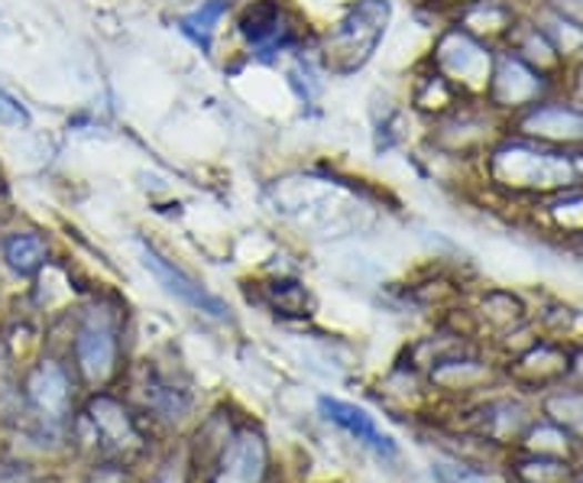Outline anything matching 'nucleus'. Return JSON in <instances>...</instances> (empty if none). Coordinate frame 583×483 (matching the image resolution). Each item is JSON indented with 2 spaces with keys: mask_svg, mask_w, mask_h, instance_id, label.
<instances>
[{
  "mask_svg": "<svg viewBox=\"0 0 583 483\" xmlns=\"http://www.w3.org/2000/svg\"><path fill=\"white\" fill-rule=\"evenodd\" d=\"M389 13H392L389 0H356L328 30L324 59L338 76H350L373 59L376 46L383 42V33H386Z\"/></svg>",
  "mask_w": 583,
  "mask_h": 483,
  "instance_id": "obj_1",
  "label": "nucleus"
},
{
  "mask_svg": "<svg viewBox=\"0 0 583 483\" xmlns=\"http://www.w3.org/2000/svg\"><path fill=\"white\" fill-rule=\"evenodd\" d=\"M493 172L505 185L515 189H557L574 179V165L564 157L535 153L525 147H505L493 160Z\"/></svg>",
  "mask_w": 583,
  "mask_h": 483,
  "instance_id": "obj_2",
  "label": "nucleus"
},
{
  "mask_svg": "<svg viewBox=\"0 0 583 483\" xmlns=\"http://www.w3.org/2000/svg\"><path fill=\"white\" fill-rule=\"evenodd\" d=\"M137 250H140V263H143V270L153 276L169 295H175L179 302H185V305H192L198 312H204V315H214V319H224L228 315V305L214 295V292H208L204 285L198 280H192L182 266H175L172 260H165L155 246L150 243H137Z\"/></svg>",
  "mask_w": 583,
  "mask_h": 483,
  "instance_id": "obj_3",
  "label": "nucleus"
},
{
  "mask_svg": "<svg viewBox=\"0 0 583 483\" xmlns=\"http://www.w3.org/2000/svg\"><path fill=\"white\" fill-rule=\"evenodd\" d=\"M76 354L81 373H84L91 383H104V380L114 373V363H117L114 328L108 324L104 315H91L88 322L81 324L76 341Z\"/></svg>",
  "mask_w": 583,
  "mask_h": 483,
  "instance_id": "obj_4",
  "label": "nucleus"
},
{
  "mask_svg": "<svg viewBox=\"0 0 583 483\" xmlns=\"http://www.w3.org/2000/svg\"><path fill=\"white\" fill-rule=\"evenodd\" d=\"M438 66L448 79L480 88L490 81V52L464 33H451L438 46Z\"/></svg>",
  "mask_w": 583,
  "mask_h": 483,
  "instance_id": "obj_5",
  "label": "nucleus"
},
{
  "mask_svg": "<svg viewBox=\"0 0 583 483\" xmlns=\"http://www.w3.org/2000/svg\"><path fill=\"white\" fill-rule=\"evenodd\" d=\"M318 405H321V412H324L328 422L341 425V429H344L348 435H353L356 442L373 447V451L383 454V457H392V454H395V442H392L386 432L373 422V415H370L366 409H360V405L353 403H344V400H331V396H321Z\"/></svg>",
  "mask_w": 583,
  "mask_h": 483,
  "instance_id": "obj_6",
  "label": "nucleus"
},
{
  "mask_svg": "<svg viewBox=\"0 0 583 483\" xmlns=\"http://www.w3.org/2000/svg\"><path fill=\"white\" fill-rule=\"evenodd\" d=\"M267 471V444L257 432H240L218 467L214 483H260Z\"/></svg>",
  "mask_w": 583,
  "mask_h": 483,
  "instance_id": "obj_7",
  "label": "nucleus"
},
{
  "mask_svg": "<svg viewBox=\"0 0 583 483\" xmlns=\"http://www.w3.org/2000/svg\"><path fill=\"white\" fill-rule=\"evenodd\" d=\"M30 400L46 419H62L69 412V376L56 361H42L30 376Z\"/></svg>",
  "mask_w": 583,
  "mask_h": 483,
  "instance_id": "obj_8",
  "label": "nucleus"
},
{
  "mask_svg": "<svg viewBox=\"0 0 583 483\" xmlns=\"http://www.w3.org/2000/svg\"><path fill=\"white\" fill-rule=\"evenodd\" d=\"M240 33H243V40L250 42L257 52H270L285 37L282 10L275 3H257V7H250L243 13V20H240Z\"/></svg>",
  "mask_w": 583,
  "mask_h": 483,
  "instance_id": "obj_9",
  "label": "nucleus"
},
{
  "mask_svg": "<svg viewBox=\"0 0 583 483\" xmlns=\"http://www.w3.org/2000/svg\"><path fill=\"white\" fill-rule=\"evenodd\" d=\"M522 130L544 140H583V114L567 108H539L522 121Z\"/></svg>",
  "mask_w": 583,
  "mask_h": 483,
  "instance_id": "obj_10",
  "label": "nucleus"
},
{
  "mask_svg": "<svg viewBox=\"0 0 583 483\" xmlns=\"http://www.w3.org/2000/svg\"><path fill=\"white\" fill-rule=\"evenodd\" d=\"M496 94H500V101H505V104L532 101L539 94V79L519 59H503V66L496 72Z\"/></svg>",
  "mask_w": 583,
  "mask_h": 483,
  "instance_id": "obj_11",
  "label": "nucleus"
},
{
  "mask_svg": "<svg viewBox=\"0 0 583 483\" xmlns=\"http://www.w3.org/2000/svg\"><path fill=\"white\" fill-rule=\"evenodd\" d=\"M3 263H7L13 273H20V276L37 273L39 266L46 263V241H42L39 234H30V231L7 238V241H3Z\"/></svg>",
  "mask_w": 583,
  "mask_h": 483,
  "instance_id": "obj_12",
  "label": "nucleus"
},
{
  "mask_svg": "<svg viewBox=\"0 0 583 483\" xmlns=\"http://www.w3.org/2000/svg\"><path fill=\"white\" fill-rule=\"evenodd\" d=\"M224 13H228V0H204L201 7H194L192 13H185L179 20L182 23V33L192 37L201 49H211V40H214Z\"/></svg>",
  "mask_w": 583,
  "mask_h": 483,
  "instance_id": "obj_13",
  "label": "nucleus"
},
{
  "mask_svg": "<svg viewBox=\"0 0 583 483\" xmlns=\"http://www.w3.org/2000/svg\"><path fill=\"white\" fill-rule=\"evenodd\" d=\"M91 422L98 425V432L108 439V442H130L133 439V432H130V422H127V412H123V405L114 403V400H108V396H101V400H94L91 403Z\"/></svg>",
  "mask_w": 583,
  "mask_h": 483,
  "instance_id": "obj_14",
  "label": "nucleus"
},
{
  "mask_svg": "<svg viewBox=\"0 0 583 483\" xmlns=\"http://www.w3.org/2000/svg\"><path fill=\"white\" fill-rule=\"evenodd\" d=\"M279 285H282V289H275V302H279V309H285L289 315H299V312L305 309V302H309L305 289L295 285V282H279Z\"/></svg>",
  "mask_w": 583,
  "mask_h": 483,
  "instance_id": "obj_15",
  "label": "nucleus"
},
{
  "mask_svg": "<svg viewBox=\"0 0 583 483\" xmlns=\"http://www.w3.org/2000/svg\"><path fill=\"white\" fill-rule=\"evenodd\" d=\"M30 123V114L23 104H17L7 91H0V127H10V130H23Z\"/></svg>",
  "mask_w": 583,
  "mask_h": 483,
  "instance_id": "obj_16",
  "label": "nucleus"
},
{
  "mask_svg": "<svg viewBox=\"0 0 583 483\" xmlns=\"http://www.w3.org/2000/svg\"><path fill=\"white\" fill-rule=\"evenodd\" d=\"M554 37H557V46H561L564 52L577 49L583 42L581 30H577L574 23H567V20H554Z\"/></svg>",
  "mask_w": 583,
  "mask_h": 483,
  "instance_id": "obj_17",
  "label": "nucleus"
},
{
  "mask_svg": "<svg viewBox=\"0 0 583 483\" xmlns=\"http://www.w3.org/2000/svg\"><path fill=\"white\" fill-rule=\"evenodd\" d=\"M554 218H557L564 228H583V199H577V202H567V204H557Z\"/></svg>",
  "mask_w": 583,
  "mask_h": 483,
  "instance_id": "obj_18",
  "label": "nucleus"
},
{
  "mask_svg": "<svg viewBox=\"0 0 583 483\" xmlns=\"http://www.w3.org/2000/svg\"><path fill=\"white\" fill-rule=\"evenodd\" d=\"M155 483H179V481H175V477H159Z\"/></svg>",
  "mask_w": 583,
  "mask_h": 483,
  "instance_id": "obj_19",
  "label": "nucleus"
}]
</instances>
